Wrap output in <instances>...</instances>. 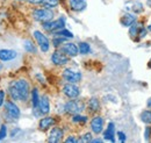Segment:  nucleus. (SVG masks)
Returning a JSON list of instances; mask_svg holds the SVG:
<instances>
[{
	"label": "nucleus",
	"mask_w": 151,
	"mask_h": 143,
	"mask_svg": "<svg viewBox=\"0 0 151 143\" xmlns=\"http://www.w3.org/2000/svg\"><path fill=\"white\" fill-rule=\"evenodd\" d=\"M34 37H35V40L37 42L38 47L41 48V50L43 53L49 51V49H50V42H49V40H48L47 36L44 35L43 33H41L40 30H35L34 32Z\"/></svg>",
	"instance_id": "6"
},
{
	"label": "nucleus",
	"mask_w": 151,
	"mask_h": 143,
	"mask_svg": "<svg viewBox=\"0 0 151 143\" xmlns=\"http://www.w3.org/2000/svg\"><path fill=\"white\" fill-rule=\"evenodd\" d=\"M4 108H5L4 116H5V120L7 122H13V121L18 120L20 118V115H21L20 108L14 103V100H7V101H5Z\"/></svg>",
	"instance_id": "2"
},
{
	"label": "nucleus",
	"mask_w": 151,
	"mask_h": 143,
	"mask_svg": "<svg viewBox=\"0 0 151 143\" xmlns=\"http://www.w3.org/2000/svg\"><path fill=\"white\" fill-rule=\"evenodd\" d=\"M91 142H93V143H100V142H102V140H100V139H95V140H92Z\"/></svg>",
	"instance_id": "36"
},
{
	"label": "nucleus",
	"mask_w": 151,
	"mask_h": 143,
	"mask_svg": "<svg viewBox=\"0 0 151 143\" xmlns=\"http://www.w3.org/2000/svg\"><path fill=\"white\" fill-rule=\"evenodd\" d=\"M73 122H78V124H85L87 122V116H83L80 114H75V116L72 118Z\"/></svg>",
	"instance_id": "27"
},
{
	"label": "nucleus",
	"mask_w": 151,
	"mask_h": 143,
	"mask_svg": "<svg viewBox=\"0 0 151 143\" xmlns=\"http://www.w3.org/2000/svg\"><path fill=\"white\" fill-rule=\"evenodd\" d=\"M7 136V126L1 125L0 126V141H2Z\"/></svg>",
	"instance_id": "29"
},
{
	"label": "nucleus",
	"mask_w": 151,
	"mask_h": 143,
	"mask_svg": "<svg viewBox=\"0 0 151 143\" xmlns=\"http://www.w3.org/2000/svg\"><path fill=\"white\" fill-rule=\"evenodd\" d=\"M78 48H79V53L83 55L88 54V53L91 51V47H90V44L86 43V42H80L79 46H78Z\"/></svg>",
	"instance_id": "22"
},
{
	"label": "nucleus",
	"mask_w": 151,
	"mask_h": 143,
	"mask_svg": "<svg viewBox=\"0 0 151 143\" xmlns=\"http://www.w3.org/2000/svg\"><path fill=\"white\" fill-rule=\"evenodd\" d=\"M5 98H6V92L4 90H0V108L5 105Z\"/></svg>",
	"instance_id": "31"
},
{
	"label": "nucleus",
	"mask_w": 151,
	"mask_h": 143,
	"mask_svg": "<svg viewBox=\"0 0 151 143\" xmlns=\"http://www.w3.org/2000/svg\"><path fill=\"white\" fill-rule=\"evenodd\" d=\"M33 18L38 22H48L54 19V13L50 11V8H37L33 11Z\"/></svg>",
	"instance_id": "4"
},
{
	"label": "nucleus",
	"mask_w": 151,
	"mask_h": 143,
	"mask_svg": "<svg viewBox=\"0 0 151 143\" xmlns=\"http://www.w3.org/2000/svg\"><path fill=\"white\" fill-rule=\"evenodd\" d=\"M43 1L44 0H28V2L32 5H41V4H43Z\"/></svg>",
	"instance_id": "34"
},
{
	"label": "nucleus",
	"mask_w": 151,
	"mask_h": 143,
	"mask_svg": "<svg viewBox=\"0 0 151 143\" xmlns=\"http://www.w3.org/2000/svg\"><path fill=\"white\" fill-rule=\"evenodd\" d=\"M70 7L75 12H81L86 8L85 0H70Z\"/></svg>",
	"instance_id": "16"
},
{
	"label": "nucleus",
	"mask_w": 151,
	"mask_h": 143,
	"mask_svg": "<svg viewBox=\"0 0 151 143\" xmlns=\"http://www.w3.org/2000/svg\"><path fill=\"white\" fill-rule=\"evenodd\" d=\"M8 94L14 101H27L30 94V87L26 79L13 80L8 86Z\"/></svg>",
	"instance_id": "1"
},
{
	"label": "nucleus",
	"mask_w": 151,
	"mask_h": 143,
	"mask_svg": "<svg viewBox=\"0 0 151 143\" xmlns=\"http://www.w3.org/2000/svg\"><path fill=\"white\" fill-rule=\"evenodd\" d=\"M85 109V105L81 100L78 99H71L70 101H68L64 106V110L68 114H79Z\"/></svg>",
	"instance_id": "3"
},
{
	"label": "nucleus",
	"mask_w": 151,
	"mask_h": 143,
	"mask_svg": "<svg viewBox=\"0 0 151 143\" xmlns=\"http://www.w3.org/2000/svg\"><path fill=\"white\" fill-rule=\"evenodd\" d=\"M115 127H114L113 122H109L108 124V127L106 129V131L104 133V139L105 140H108L111 142H114L115 141Z\"/></svg>",
	"instance_id": "17"
},
{
	"label": "nucleus",
	"mask_w": 151,
	"mask_h": 143,
	"mask_svg": "<svg viewBox=\"0 0 151 143\" xmlns=\"http://www.w3.org/2000/svg\"><path fill=\"white\" fill-rule=\"evenodd\" d=\"M64 136V131L62 128L59 127H54L50 133H49V137H48V142L50 143H58L63 140Z\"/></svg>",
	"instance_id": "10"
},
{
	"label": "nucleus",
	"mask_w": 151,
	"mask_h": 143,
	"mask_svg": "<svg viewBox=\"0 0 151 143\" xmlns=\"http://www.w3.org/2000/svg\"><path fill=\"white\" fill-rule=\"evenodd\" d=\"M63 93L69 99H77L80 94V90L75 83H68L63 86Z\"/></svg>",
	"instance_id": "7"
},
{
	"label": "nucleus",
	"mask_w": 151,
	"mask_h": 143,
	"mask_svg": "<svg viewBox=\"0 0 151 143\" xmlns=\"http://www.w3.org/2000/svg\"><path fill=\"white\" fill-rule=\"evenodd\" d=\"M141 120L145 124H151V110H144L141 114Z\"/></svg>",
	"instance_id": "26"
},
{
	"label": "nucleus",
	"mask_w": 151,
	"mask_h": 143,
	"mask_svg": "<svg viewBox=\"0 0 151 143\" xmlns=\"http://www.w3.org/2000/svg\"><path fill=\"white\" fill-rule=\"evenodd\" d=\"M141 28H142V26H141L139 23H132V26H130V29H129V34H130V36L134 37L135 35H137V34L139 33Z\"/></svg>",
	"instance_id": "23"
},
{
	"label": "nucleus",
	"mask_w": 151,
	"mask_h": 143,
	"mask_svg": "<svg viewBox=\"0 0 151 143\" xmlns=\"http://www.w3.org/2000/svg\"><path fill=\"white\" fill-rule=\"evenodd\" d=\"M117 136H119V139H120L121 142H124L126 141V135L122 131H117Z\"/></svg>",
	"instance_id": "33"
},
{
	"label": "nucleus",
	"mask_w": 151,
	"mask_h": 143,
	"mask_svg": "<svg viewBox=\"0 0 151 143\" xmlns=\"http://www.w3.org/2000/svg\"><path fill=\"white\" fill-rule=\"evenodd\" d=\"M42 5L45 8H55L58 6V0H44Z\"/></svg>",
	"instance_id": "25"
},
{
	"label": "nucleus",
	"mask_w": 151,
	"mask_h": 143,
	"mask_svg": "<svg viewBox=\"0 0 151 143\" xmlns=\"http://www.w3.org/2000/svg\"><path fill=\"white\" fill-rule=\"evenodd\" d=\"M38 113L42 115H47L50 112V100L47 95H43L40 99V104H38Z\"/></svg>",
	"instance_id": "12"
},
{
	"label": "nucleus",
	"mask_w": 151,
	"mask_h": 143,
	"mask_svg": "<svg viewBox=\"0 0 151 143\" xmlns=\"http://www.w3.org/2000/svg\"><path fill=\"white\" fill-rule=\"evenodd\" d=\"M87 109L90 110V113H95L100 109V103L96 98H91L87 103Z\"/></svg>",
	"instance_id": "19"
},
{
	"label": "nucleus",
	"mask_w": 151,
	"mask_h": 143,
	"mask_svg": "<svg viewBox=\"0 0 151 143\" xmlns=\"http://www.w3.org/2000/svg\"><path fill=\"white\" fill-rule=\"evenodd\" d=\"M19 1H28V0H19Z\"/></svg>",
	"instance_id": "39"
},
{
	"label": "nucleus",
	"mask_w": 151,
	"mask_h": 143,
	"mask_svg": "<svg viewBox=\"0 0 151 143\" xmlns=\"http://www.w3.org/2000/svg\"><path fill=\"white\" fill-rule=\"evenodd\" d=\"M65 142L66 143H70V142H73V143H76V142H80V140H78V139H76L73 135H71V136H69L66 140H65Z\"/></svg>",
	"instance_id": "32"
},
{
	"label": "nucleus",
	"mask_w": 151,
	"mask_h": 143,
	"mask_svg": "<svg viewBox=\"0 0 151 143\" xmlns=\"http://www.w3.org/2000/svg\"><path fill=\"white\" fill-rule=\"evenodd\" d=\"M69 61H70V57L66 54H64L62 50H60V51L56 50L54 54L51 55V62H52L55 65H58V66H62V65L68 64Z\"/></svg>",
	"instance_id": "9"
},
{
	"label": "nucleus",
	"mask_w": 151,
	"mask_h": 143,
	"mask_svg": "<svg viewBox=\"0 0 151 143\" xmlns=\"http://www.w3.org/2000/svg\"><path fill=\"white\" fill-rule=\"evenodd\" d=\"M150 66H151V61H150Z\"/></svg>",
	"instance_id": "41"
},
{
	"label": "nucleus",
	"mask_w": 151,
	"mask_h": 143,
	"mask_svg": "<svg viewBox=\"0 0 151 143\" xmlns=\"http://www.w3.org/2000/svg\"><path fill=\"white\" fill-rule=\"evenodd\" d=\"M40 95H38V90L34 89L32 90V105H33V108L34 109H37L38 104H40Z\"/></svg>",
	"instance_id": "20"
},
{
	"label": "nucleus",
	"mask_w": 151,
	"mask_h": 143,
	"mask_svg": "<svg viewBox=\"0 0 151 143\" xmlns=\"http://www.w3.org/2000/svg\"><path fill=\"white\" fill-rule=\"evenodd\" d=\"M92 141V134L91 133H86L84 136H81L80 139V142H84V143H87V142H91Z\"/></svg>",
	"instance_id": "30"
},
{
	"label": "nucleus",
	"mask_w": 151,
	"mask_h": 143,
	"mask_svg": "<svg viewBox=\"0 0 151 143\" xmlns=\"http://www.w3.org/2000/svg\"><path fill=\"white\" fill-rule=\"evenodd\" d=\"M23 47H24V50H26L27 53H30V54H36V51H37V49H36L35 44H34V43H33L30 40H26V41H24Z\"/></svg>",
	"instance_id": "21"
},
{
	"label": "nucleus",
	"mask_w": 151,
	"mask_h": 143,
	"mask_svg": "<svg viewBox=\"0 0 151 143\" xmlns=\"http://www.w3.org/2000/svg\"><path fill=\"white\" fill-rule=\"evenodd\" d=\"M42 27L43 29H45L47 32H52L55 33L57 30H60L65 27V19L64 18H59L57 20H51V21H48V22H43L42 23Z\"/></svg>",
	"instance_id": "5"
},
{
	"label": "nucleus",
	"mask_w": 151,
	"mask_h": 143,
	"mask_svg": "<svg viewBox=\"0 0 151 143\" xmlns=\"http://www.w3.org/2000/svg\"><path fill=\"white\" fill-rule=\"evenodd\" d=\"M91 129L94 134H100L104 129V119L99 115L94 116L92 120H91Z\"/></svg>",
	"instance_id": "13"
},
{
	"label": "nucleus",
	"mask_w": 151,
	"mask_h": 143,
	"mask_svg": "<svg viewBox=\"0 0 151 143\" xmlns=\"http://www.w3.org/2000/svg\"><path fill=\"white\" fill-rule=\"evenodd\" d=\"M55 124H56V120H55L54 118H51V116H45V118H42V119L40 120V122H38V128H40L41 130H47V129H49L50 127H52Z\"/></svg>",
	"instance_id": "15"
},
{
	"label": "nucleus",
	"mask_w": 151,
	"mask_h": 143,
	"mask_svg": "<svg viewBox=\"0 0 151 143\" xmlns=\"http://www.w3.org/2000/svg\"><path fill=\"white\" fill-rule=\"evenodd\" d=\"M62 51L68 55L69 57H75L79 54V48L76 46L75 43L65 42V43L62 44Z\"/></svg>",
	"instance_id": "11"
},
{
	"label": "nucleus",
	"mask_w": 151,
	"mask_h": 143,
	"mask_svg": "<svg viewBox=\"0 0 151 143\" xmlns=\"http://www.w3.org/2000/svg\"><path fill=\"white\" fill-rule=\"evenodd\" d=\"M1 69H2V64H0V70H1Z\"/></svg>",
	"instance_id": "38"
},
{
	"label": "nucleus",
	"mask_w": 151,
	"mask_h": 143,
	"mask_svg": "<svg viewBox=\"0 0 151 143\" xmlns=\"http://www.w3.org/2000/svg\"><path fill=\"white\" fill-rule=\"evenodd\" d=\"M148 106H149V107H151V98H150V100L148 101Z\"/></svg>",
	"instance_id": "37"
},
{
	"label": "nucleus",
	"mask_w": 151,
	"mask_h": 143,
	"mask_svg": "<svg viewBox=\"0 0 151 143\" xmlns=\"http://www.w3.org/2000/svg\"><path fill=\"white\" fill-rule=\"evenodd\" d=\"M149 29L151 30V23H150V26H149Z\"/></svg>",
	"instance_id": "40"
},
{
	"label": "nucleus",
	"mask_w": 151,
	"mask_h": 143,
	"mask_svg": "<svg viewBox=\"0 0 151 143\" xmlns=\"http://www.w3.org/2000/svg\"><path fill=\"white\" fill-rule=\"evenodd\" d=\"M65 41H66V37L57 35V37H55V38L52 40V43H54L55 47H59V46H62L63 43H65Z\"/></svg>",
	"instance_id": "28"
},
{
	"label": "nucleus",
	"mask_w": 151,
	"mask_h": 143,
	"mask_svg": "<svg viewBox=\"0 0 151 143\" xmlns=\"http://www.w3.org/2000/svg\"><path fill=\"white\" fill-rule=\"evenodd\" d=\"M63 78L66 83H79L81 80V73L71 69H65L63 71Z\"/></svg>",
	"instance_id": "8"
},
{
	"label": "nucleus",
	"mask_w": 151,
	"mask_h": 143,
	"mask_svg": "<svg viewBox=\"0 0 151 143\" xmlns=\"http://www.w3.org/2000/svg\"><path fill=\"white\" fill-rule=\"evenodd\" d=\"M150 131H151V128L150 127H147L145 133H144V137H145V140H148V139L150 137Z\"/></svg>",
	"instance_id": "35"
},
{
	"label": "nucleus",
	"mask_w": 151,
	"mask_h": 143,
	"mask_svg": "<svg viewBox=\"0 0 151 143\" xmlns=\"http://www.w3.org/2000/svg\"><path fill=\"white\" fill-rule=\"evenodd\" d=\"M17 51L11 49H0V62H9L17 58Z\"/></svg>",
	"instance_id": "14"
},
{
	"label": "nucleus",
	"mask_w": 151,
	"mask_h": 143,
	"mask_svg": "<svg viewBox=\"0 0 151 143\" xmlns=\"http://www.w3.org/2000/svg\"><path fill=\"white\" fill-rule=\"evenodd\" d=\"M121 23H122V26H124V27H130L132 23H135V21H136V17L135 15H132L130 13H126L122 18H121Z\"/></svg>",
	"instance_id": "18"
},
{
	"label": "nucleus",
	"mask_w": 151,
	"mask_h": 143,
	"mask_svg": "<svg viewBox=\"0 0 151 143\" xmlns=\"http://www.w3.org/2000/svg\"><path fill=\"white\" fill-rule=\"evenodd\" d=\"M55 35H59V36H63V37H66V38H72L73 37V34L71 33V32H69V30H66V29H60V30H57L54 33Z\"/></svg>",
	"instance_id": "24"
}]
</instances>
